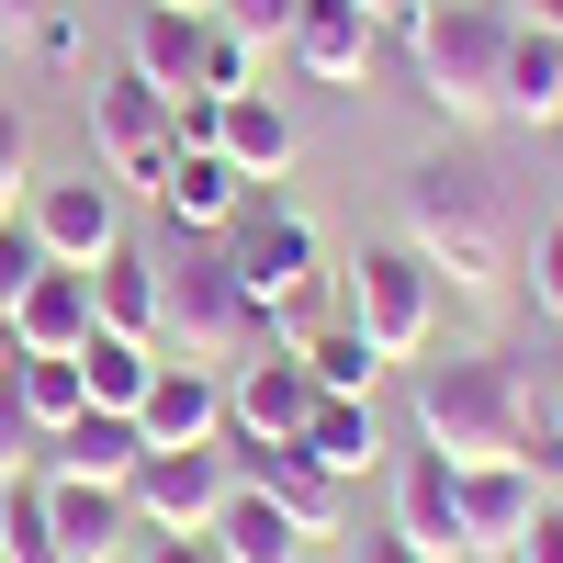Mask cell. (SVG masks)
<instances>
[{
  "instance_id": "obj_1",
  "label": "cell",
  "mask_w": 563,
  "mask_h": 563,
  "mask_svg": "<svg viewBox=\"0 0 563 563\" xmlns=\"http://www.w3.org/2000/svg\"><path fill=\"white\" fill-rule=\"evenodd\" d=\"M406 429H417V451H440L451 474L530 462L541 395H530V372L507 350H429V361H406Z\"/></svg>"
},
{
  "instance_id": "obj_2",
  "label": "cell",
  "mask_w": 563,
  "mask_h": 563,
  "mask_svg": "<svg viewBox=\"0 0 563 563\" xmlns=\"http://www.w3.org/2000/svg\"><path fill=\"white\" fill-rule=\"evenodd\" d=\"M395 214H406V249L440 271V294H496L507 260H519V238H507V180L485 158H451V147L417 158Z\"/></svg>"
},
{
  "instance_id": "obj_3",
  "label": "cell",
  "mask_w": 563,
  "mask_h": 563,
  "mask_svg": "<svg viewBox=\"0 0 563 563\" xmlns=\"http://www.w3.org/2000/svg\"><path fill=\"white\" fill-rule=\"evenodd\" d=\"M507 45H519V12H507V0H429V12L406 23L417 102H429L451 135L507 124Z\"/></svg>"
},
{
  "instance_id": "obj_4",
  "label": "cell",
  "mask_w": 563,
  "mask_h": 563,
  "mask_svg": "<svg viewBox=\"0 0 563 563\" xmlns=\"http://www.w3.org/2000/svg\"><path fill=\"white\" fill-rule=\"evenodd\" d=\"M225 260H238V282H249V305H260V339H271V350H294L305 327L327 316V305H316V294H327V249H316V225L282 203L271 180L238 203V225H225Z\"/></svg>"
},
{
  "instance_id": "obj_5",
  "label": "cell",
  "mask_w": 563,
  "mask_h": 563,
  "mask_svg": "<svg viewBox=\"0 0 563 563\" xmlns=\"http://www.w3.org/2000/svg\"><path fill=\"white\" fill-rule=\"evenodd\" d=\"M158 294H169V305H158V350H169V361H249V350H271L238 260H225V238H180V225H169Z\"/></svg>"
},
{
  "instance_id": "obj_6",
  "label": "cell",
  "mask_w": 563,
  "mask_h": 563,
  "mask_svg": "<svg viewBox=\"0 0 563 563\" xmlns=\"http://www.w3.org/2000/svg\"><path fill=\"white\" fill-rule=\"evenodd\" d=\"M339 316H350L384 361H429V350H440V271L417 260L406 238H395V249H361V260L339 271Z\"/></svg>"
},
{
  "instance_id": "obj_7",
  "label": "cell",
  "mask_w": 563,
  "mask_h": 563,
  "mask_svg": "<svg viewBox=\"0 0 563 563\" xmlns=\"http://www.w3.org/2000/svg\"><path fill=\"white\" fill-rule=\"evenodd\" d=\"M23 225L45 238V260L57 271H102L135 225H124V180L90 158V169H68V180H34V203H23Z\"/></svg>"
},
{
  "instance_id": "obj_8",
  "label": "cell",
  "mask_w": 563,
  "mask_h": 563,
  "mask_svg": "<svg viewBox=\"0 0 563 563\" xmlns=\"http://www.w3.org/2000/svg\"><path fill=\"white\" fill-rule=\"evenodd\" d=\"M90 158H102L124 192H158V180H169V90L113 68L102 90H90Z\"/></svg>"
},
{
  "instance_id": "obj_9",
  "label": "cell",
  "mask_w": 563,
  "mask_h": 563,
  "mask_svg": "<svg viewBox=\"0 0 563 563\" xmlns=\"http://www.w3.org/2000/svg\"><path fill=\"white\" fill-rule=\"evenodd\" d=\"M225 496H238V451H225V440H203V451H147V462H135V485H124L135 530H214Z\"/></svg>"
},
{
  "instance_id": "obj_10",
  "label": "cell",
  "mask_w": 563,
  "mask_h": 563,
  "mask_svg": "<svg viewBox=\"0 0 563 563\" xmlns=\"http://www.w3.org/2000/svg\"><path fill=\"white\" fill-rule=\"evenodd\" d=\"M316 406H327V395H316L305 350H249L238 372H225V440H249V451L305 440V417H316Z\"/></svg>"
},
{
  "instance_id": "obj_11",
  "label": "cell",
  "mask_w": 563,
  "mask_h": 563,
  "mask_svg": "<svg viewBox=\"0 0 563 563\" xmlns=\"http://www.w3.org/2000/svg\"><path fill=\"white\" fill-rule=\"evenodd\" d=\"M282 57H294L316 90H361L372 57H384V23H372L361 0H294V34H282Z\"/></svg>"
},
{
  "instance_id": "obj_12",
  "label": "cell",
  "mask_w": 563,
  "mask_h": 563,
  "mask_svg": "<svg viewBox=\"0 0 563 563\" xmlns=\"http://www.w3.org/2000/svg\"><path fill=\"white\" fill-rule=\"evenodd\" d=\"M225 451H238V485H260V496H271L282 519L305 530V541H339V519H350V485L327 474V462H305L294 440H271V451H249V440H225Z\"/></svg>"
},
{
  "instance_id": "obj_13",
  "label": "cell",
  "mask_w": 563,
  "mask_h": 563,
  "mask_svg": "<svg viewBox=\"0 0 563 563\" xmlns=\"http://www.w3.org/2000/svg\"><path fill=\"white\" fill-rule=\"evenodd\" d=\"M135 429H147V451H203V440H225V372H214V361H169V350H158Z\"/></svg>"
},
{
  "instance_id": "obj_14",
  "label": "cell",
  "mask_w": 563,
  "mask_h": 563,
  "mask_svg": "<svg viewBox=\"0 0 563 563\" xmlns=\"http://www.w3.org/2000/svg\"><path fill=\"white\" fill-rule=\"evenodd\" d=\"M541 519V474L530 462H474L462 474V563H507Z\"/></svg>"
},
{
  "instance_id": "obj_15",
  "label": "cell",
  "mask_w": 563,
  "mask_h": 563,
  "mask_svg": "<svg viewBox=\"0 0 563 563\" xmlns=\"http://www.w3.org/2000/svg\"><path fill=\"white\" fill-rule=\"evenodd\" d=\"M406 552H429V563H462V474L440 451H406L395 462V519H384Z\"/></svg>"
},
{
  "instance_id": "obj_16",
  "label": "cell",
  "mask_w": 563,
  "mask_h": 563,
  "mask_svg": "<svg viewBox=\"0 0 563 563\" xmlns=\"http://www.w3.org/2000/svg\"><path fill=\"white\" fill-rule=\"evenodd\" d=\"M249 192H260V180H238V169H225V147H169V180H158L147 203L180 225V238H225Z\"/></svg>"
},
{
  "instance_id": "obj_17",
  "label": "cell",
  "mask_w": 563,
  "mask_h": 563,
  "mask_svg": "<svg viewBox=\"0 0 563 563\" xmlns=\"http://www.w3.org/2000/svg\"><path fill=\"white\" fill-rule=\"evenodd\" d=\"M45 519H57L68 563H113V552L147 541V530H135V507H124V485H90V474H45Z\"/></svg>"
},
{
  "instance_id": "obj_18",
  "label": "cell",
  "mask_w": 563,
  "mask_h": 563,
  "mask_svg": "<svg viewBox=\"0 0 563 563\" xmlns=\"http://www.w3.org/2000/svg\"><path fill=\"white\" fill-rule=\"evenodd\" d=\"M135 462H147V429H135L124 406H79L57 440H45V474H90V485H135Z\"/></svg>"
},
{
  "instance_id": "obj_19",
  "label": "cell",
  "mask_w": 563,
  "mask_h": 563,
  "mask_svg": "<svg viewBox=\"0 0 563 563\" xmlns=\"http://www.w3.org/2000/svg\"><path fill=\"white\" fill-rule=\"evenodd\" d=\"M203 34H214V12H169V0H147L135 34H124V68L158 79L169 102H180V90H203Z\"/></svg>"
},
{
  "instance_id": "obj_20",
  "label": "cell",
  "mask_w": 563,
  "mask_h": 563,
  "mask_svg": "<svg viewBox=\"0 0 563 563\" xmlns=\"http://www.w3.org/2000/svg\"><path fill=\"white\" fill-rule=\"evenodd\" d=\"M214 147H225V169H238V180H282V169L305 158V124L282 113L271 90H238V102L214 113Z\"/></svg>"
},
{
  "instance_id": "obj_21",
  "label": "cell",
  "mask_w": 563,
  "mask_h": 563,
  "mask_svg": "<svg viewBox=\"0 0 563 563\" xmlns=\"http://www.w3.org/2000/svg\"><path fill=\"white\" fill-rule=\"evenodd\" d=\"M158 305H169L158 294V249L124 238L102 271H90V327H113V339H158Z\"/></svg>"
},
{
  "instance_id": "obj_22",
  "label": "cell",
  "mask_w": 563,
  "mask_h": 563,
  "mask_svg": "<svg viewBox=\"0 0 563 563\" xmlns=\"http://www.w3.org/2000/svg\"><path fill=\"white\" fill-rule=\"evenodd\" d=\"M305 462H327L339 485H361L372 462H384V417H372V395H327L316 417H305V440H294Z\"/></svg>"
},
{
  "instance_id": "obj_23",
  "label": "cell",
  "mask_w": 563,
  "mask_h": 563,
  "mask_svg": "<svg viewBox=\"0 0 563 563\" xmlns=\"http://www.w3.org/2000/svg\"><path fill=\"white\" fill-rule=\"evenodd\" d=\"M90 339V271H45L34 294L12 305V350H45V361H68Z\"/></svg>"
},
{
  "instance_id": "obj_24",
  "label": "cell",
  "mask_w": 563,
  "mask_h": 563,
  "mask_svg": "<svg viewBox=\"0 0 563 563\" xmlns=\"http://www.w3.org/2000/svg\"><path fill=\"white\" fill-rule=\"evenodd\" d=\"M507 124H530V135L563 124V34L541 23H519V45H507Z\"/></svg>"
},
{
  "instance_id": "obj_25",
  "label": "cell",
  "mask_w": 563,
  "mask_h": 563,
  "mask_svg": "<svg viewBox=\"0 0 563 563\" xmlns=\"http://www.w3.org/2000/svg\"><path fill=\"white\" fill-rule=\"evenodd\" d=\"M294 350H305V372H316V395H372V384H384V372H395V361L372 350V339H361L350 316H316V327H305Z\"/></svg>"
},
{
  "instance_id": "obj_26",
  "label": "cell",
  "mask_w": 563,
  "mask_h": 563,
  "mask_svg": "<svg viewBox=\"0 0 563 563\" xmlns=\"http://www.w3.org/2000/svg\"><path fill=\"white\" fill-rule=\"evenodd\" d=\"M214 541H225V563H305V530L282 519L260 485H238V496L214 507Z\"/></svg>"
},
{
  "instance_id": "obj_27",
  "label": "cell",
  "mask_w": 563,
  "mask_h": 563,
  "mask_svg": "<svg viewBox=\"0 0 563 563\" xmlns=\"http://www.w3.org/2000/svg\"><path fill=\"white\" fill-rule=\"evenodd\" d=\"M147 372H158V339H113V327H90L79 339V384H90V406H147Z\"/></svg>"
},
{
  "instance_id": "obj_28",
  "label": "cell",
  "mask_w": 563,
  "mask_h": 563,
  "mask_svg": "<svg viewBox=\"0 0 563 563\" xmlns=\"http://www.w3.org/2000/svg\"><path fill=\"white\" fill-rule=\"evenodd\" d=\"M12 395H23V417H34V440H57L68 417L90 406V384H79V350H68V361H45V350H12Z\"/></svg>"
},
{
  "instance_id": "obj_29",
  "label": "cell",
  "mask_w": 563,
  "mask_h": 563,
  "mask_svg": "<svg viewBox=\"0 0 563 563\" xmlns=\"http://www.w3.org/2000/svg\"><path fill=\"white\" fill-rule=\"evenodd\" d=\"M0 563H68L57 519H45V474H12V485H0Z\"/></svg>"
},
{
  "instance_id": "obj_30",
  "label": "cell",
  "mask_w": 563,
  "mask_h": 563,
  "mask_svg": "<svg viewBox=\"0 0 563 563\" xmlns=\"http://www.w3.org/2000/svg\"><path fill=\"white\" fill-rule=\"evenodd\" d=\"M260 79H271V45L214 12V34H203V90H214V102H238V90H260Z\"/></svg>"
},
{
  "instance_id": "obj_31",
  "label": "cell",
  "mask_w": 563,
  "mask_h": 563,
  "mask_svg": "<svg viewBox=\"0 0 563 563\" xmlns=\"http://www.w3.org/2000/svg\"><path fill=\"white\" fill-rule=\"evenodd\" d=\"M45 271H57V260H45V238H34V225L23 214H0V316H12L23 294H34V282Z\"/></svg>"
},
{
  "instance_id": "obj_32",
  "label": "cell",
  "mask_w": 563,
  "mask_h": 563,
  "mask_svg": "<svg viewBox=\"0 0 563 563\" xmlns=\"http://www.w3.org/2000/svg\"><path fill=\"white\" fill-rule=\"evenodd\" d=\"M519 282H530V305H541V316L563 327V214L519 238Z\"/></svg>"
},
{
  "instance_id": "obj_33",
  "label": "cell",
  "mask_w": 563,
  "mask_h": 563,
  "mask_svg": "<svg viewBox=\"0 0 563 563\" xmlns=\"http://www.w3.org/2000/svg\"><path fill=\"white\" fill-rule=\"evenodd\" d=\"M34 203V124L0 102V214H23Z\"/></svg>"
},
{
  "instance_id": "obj_34",
  "label": "cell",
  "mask_w": 563,
  "mask_h": 563,
  "mask_svg": "<svg viewBox=\"0 0 563 563\" xmlns=\"http://www.w3.org/2000/svg\"><path fill=\"white\" fill-rule=\"evenodd\" d=\"M34 417H23V395H12V361H0V485H12V474H34Z\"/></svg>"
},
{
  "instance_id": "obj_35",
  "label": "cell",
  "mask_w": 563,
  "mask_h": 563,
  "mask_svg": "<svg viewBox=\"0 0 563 563\" xmlns=\"http://www.w3.org/2000/svg\"><path fill=\"white\" fill-rule=\"evenodd\" d=\"M135 563H225V541H214V530H147Z\"/></svg>"
},
{
  "instance_id": "obj_36",
  "label": "cell",
  "mask_w": 563,
  "mask_h": 563,
  "mask_svg": "<svg viewBox=\"0 0 563 563\" xmlns=\"http://www.w3.org/2000/svg\"><path fill=\"white\" fill-rule=\"evenodd\" d=\"M214 12L238 23V34H260V45H282V34H294V0H214Z\"/></svg>"
},
{
  "instance_id": "obj_37",
  "label": "cell",
  "mask_w": 563,
  "mask_h": 563,
  "mask_svg": "<svg viewBox=\"0 0 563 563\" xmlns=\"http://www.w3.org/2000/svg\"><path fill=\"white\" fill-rule=\"evenodd\" d=\"M34 57H45V68H79V57H90L79 12H45V23H34Z\"/></svg>"
},
{
  "instance_id": "obj_38",
  "label": "cell",
  "mask_w": 563,
  "mask_h": 563,
  "mask_svg": "<svg viewBox=\"0 0 563 563\" xmlns=\"http://www.w3.org/2000/svg\"><path fill=\"white\" fill-rule=\"evenodd\" d=\"M507 563H563V496H541V519H530V541L507 552Z\"/></svg>"
},
{
  "instance_id": "obj_39",
  "label": "cell",
  "mask_w": 563,
  "mask_h": 563,
  "mask_svg": "<svg viewBox=\"0 0 563 563\" xmlns=\"http://www.w3.org/2000/svg\"><path fill=\"white\" fill-rule=\"evenodd\" d=\"M350 563H429V552H406L395 530H361V552H350Z\"/></svg>"
},
{
  "instance_id": "obj_40",
  "label": "cell",
  "mask_w": 563,
  "mask_h": 563,
  "mask_svg": "<svg viewBox=\"0 0 563 563\" xmlns=\"http://www.w3.org/2000/svg\"><path fill=\"white\" fill-rule=\"evenodd\" d=\"M45 12H68V0H0V34H34Z\"/></svg>"
},
{
  "instance_id": "obj_41",
  "label": "cell",
  "mask_w": 563,
  "mask_h": 563,
  "mask_svg": "<svg viewBox=\"0 0 563 563\" xmlns=\"http://www.w3.org/2000/svg\"><path fill=\"white\" fill-rule=\"evenodd\" d=\"M361 12H372V23H384V34H406L417 12H429V0H361Z\"/></svg>"
},
{
  "instance_id": "obj_42",
  "label": "cell",
  "mask_w": 563,
  "mask_h": 563,
  "mask_svg": "<svg viewBox=\"0 0 563 563\" xmlns=\"http://www.w3.org/2000/svg\"><path fill=\"white\" fill-rule=\"evenodd\" d=\"M519 23H541V34H563V0H507Z\"/></svg>"
},
{
  "instance_id": "obj_43",
  "label": "cell",
  "mask_w": 563,
  "mask_h": 563,
  "mask_svg": "<svg viewBox=\"0 0 563 563\" xmlns=\"http://www.w3.org/2000/svg\"><path fill=\"white\" fill-rule=\"evenodd\" d=\"M541 158H552V180H563V124H552V135H541Z\"/></svg>"
},
{
  "instance_id": "obj_44",
  "label": "cell",
  "mask_w": 563,
  "mask_h": 563,
  "mask_svg": "<svg viewBox=\"0 0 563 563\" xmlns=\"http://www.w3.org/2000/svg\"><path fill=\"white\" fill-rule=\"evenodd\" d=\"M0 361H12V316H0Z\"/></svg>"
},
{
  "instance_id": "obj_45",
  "label": "cell",
  "mask_w": 563,
  "mask_h": 563,
  "mask_svg": "<svg viewBox=\"0 0 563 563\" xmlns=\"http://www.w3.org/2000/svg\"><path fill=\"white\" fill-rule=\"evenodd\" d=\"M169 12H214V0H169Z\"/></svg>"
},
{
  "instance_id": "obj_46",
  "label": "cell",
  "mask_w": 563,
  "mask_h": 563,
  "mask_svg": "<svg viewBox=\"0 0 563 563\" xmlns=\"http://www.w3.org/2000/svg\"><path fill=\"white\" fill-rule=\"evenodd\" d=\"M0 57H12V34H0Z\"/></svg>"
},
{
  "instance_id": "obj_47",
  "label": "cell",
  "mask_w": 563,
  "mask_h": 563,
  "mask_svg": "<svg viewBox=\"0 0 563 563\" xmlns=\"http://www.w3.org/2000/svg\"><path fill=\"white\" fill-rule=\"evenodd\" d=\"M113 563H135V552H113Z\"/></svg>"
},
{
  "instance_id": "obj_48",
  "label": "cell",
  "mask_w": 563,
  "mask_h": 563,
  "mask_svg": "<svg viewBox=\"0 0 563 563\" xmlns=\"http://www.w3.org/2000/svg\"><path fill=\"white\" fill-rule=\"evenodd\" d=\"M305 563H316V552H305Z\"/></svg>"
}]
</instances>
